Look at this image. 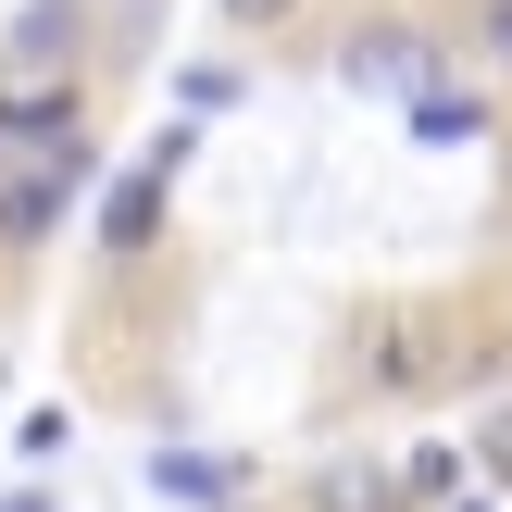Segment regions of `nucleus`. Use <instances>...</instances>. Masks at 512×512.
Listing matches in <instances>:
<instances>
[{"mask_svg":"<svg viewBox=\"0 0 512 512\" xmlns=\"http://www.w3.org/2000/svg\"><path fill=\"white\" fill-rule=\"evenodd\" d=\"M88 175H100V150H88V138H63L38 175H13V188H0V250H38L50 225H63V200L88 188Z\"/></svg>","mask_w":512,"mask_h":512,"instance_id":"f257e3e1","label":"nucleus"},{"mask_svg":"<svg viewBox=\"0 0 512 512\" xmlns=\"http://www.w3.org/2000/svg\"><path fill=\"white\" fill-rule=\"evenodd\" d=\"M338 75H350V88H400V100H413L425 75H438V50H425L413 25H363V38L338 50Z\"/></svg>","mask_w":512,"mask_h":512,"instance_id":"f03ea898","label":"nucleus"},{"mask_svg":"<svg viewBox=\"0 0 512 512\" xmlns=\"http://www.w3.org/2000/svg\"><path fill=\"white\" fill-rule=\"evenodd\" d=\"M163 188H175V175H150V163L100 188V250H113V263H138V250L163 238Z\"/></svg>","mask_w":512,"mask_h":512,"instance_id":"7ed1b4c3","label":"nucleus"},{"mask_svg":"<svg viewBox=\"0 0 512 512\" xmlns=\"http://www.w3.org/2000/svg\"><path fill=\"white\" fill-rule=\"evenodd\" d=\"M150 488L188 500V512H225V500L250 488V463H213V450H150Z\"/></svg>","mask_w":512,"mask_h":512,"instance_id":"20e7f679","label":"nucleus"},{"mask_svg":"<svg viewBox=\"0 0 512 512\" xmlns=\"http://www.w3.org/2000/svg\"><path fill=\"white\" fill-rule=\"evenodd\" d=\"M75 38H88V13H75V0H25V13H13V63H25V75H63Z\"/></svg>","mask_w":512,"mask_h":512,"instance_id":"39448f33","label":"nucleus"},{"mask_svg":"<svg viewBox=\"0 0 512 512\" xmlns=\"http://www.w3.org/2000/svg\"><path fill=\"white\" fill-rule=\"evenodd\" d=\"M0 138L13 150H63L75 138V88L50 75V88H0Z\"/></svg>","mask_w":512,"mask_h":512,"instance_id":"423d86ee","label":"nucleus"},{"mask_svg":"<svg viewBox=\"0 0 512 512\" xmlns=\"http://www.w3.org/2000/svg\"><path fill=\"white\" fill-rule=\"evenodd\" d=\"M413 138H425V150L488 138V100H463V88H438V75H425V88H413Z\"/></svg>","mask_w":512,"mask_h":512,"instance_id":"0eeeda50","label":"nucleus"},{"mask_svg":"<svg viewBox=\"0 0 512 512\" xmlns=\"http://www.w3.org/2000/svg\"><path fill=\"white\" fill-rule=\"evenodd\" d=\"M313 512H400V488H388V475H363V463H338V475L313 488Z\"/></svg>","mask_w":512,"mask_h":512,"instance_id":"6e6552de","label":"nucleus"},{"mask_svg":"<svg viewBox=\"0 0 512 512\" xmlns=\"http://www.w3.org/2000/svg\"><path fill=\"white\" fill-rule=\"evenodd\" d=\"M175 100H188V113H225V100H238V63H188V75H175Z\"/></svg>","mask_w":512,"mask_h":512,"instance_id":"1a4fd4ad","label":"nucleus"},{"mask_svg":"<svg viewBox=\"0 0 512 512\" xmlns=\"http://www.w3.org/2000/svg\"><path fill=\"white\" fill-rule=\"evenodd\" d=\"M475 463H488V475H500V500H512V400H500L488 425H475Z\"/></svg>","mask_w":512,"mask_h":512,"instance_id":"9d476101","label":"nucleus"},{"mask_svg":"<svg viewBox=\"0 0 512 512\" xmlns=\"http://www.w3.org/2000/svg\"><path fill=\"white\" fill-rule=\"evenodd\" d=\"M213 13H225V25H238V38H263V25H288V13H300V0H213Z\"/></svg>","mask_w":512,"mask_h":512,"instance_id":"9b49d317","label":"nucleus"},{"mask_svg":"<svg viewBox=\"0 0 512 512\" xmlns=\"http://www.w3.org/2000/svg\"><path fill=\"white\" fill-rule=\"evenodd\" d=\"M475 38H488V63H512V0H488V25H475Z\"/></svg>","mask_w":512,"mask_h":512,"instance_id":"f8f14e48","label":"nucleus"},{"mask_svg":"<svg viewBox=\"0 0 512 512\" xmlns=\"http://www.w3.org/2000/svg\"><path fill=\"white\" fill-rule=\"evenodd\" d=\"M0 512H50V500H38V488H13V500H0Z\"/></svg>","mask_w":512,"mask_h":512,"instance_id":"ddd939ff","label":"nucleus"},{"mask_svg":"<svg viewBox=\"0 0 512 512\" xmlns=\"http://www.w3.org/2000/svg\"><path fill=\"white\" fill-rule=\"evenodd\" d=\"M450 512H500V500H450Z\"/></svg>","mask_w":512,"mask_h":512,"instance_id":"4468645a","label":"nucleus"}]
</instances>
